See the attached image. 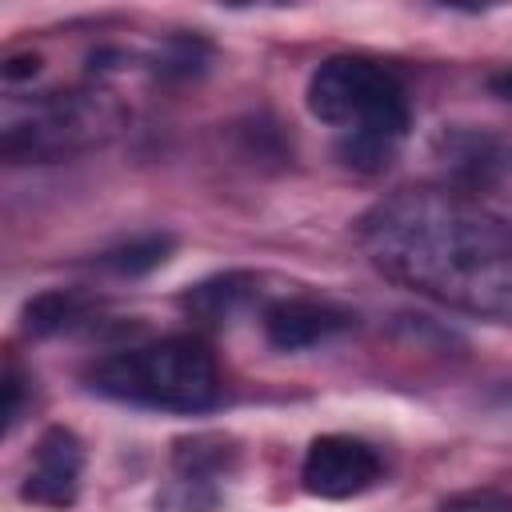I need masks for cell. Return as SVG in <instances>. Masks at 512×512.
Segmentation results:
<instances>
[{
	"label": "cell",
	"mask_w": 512,
	"mask_h": 512,
	"mask_svg": "<svg viewBox=\"0 0 512 512\" xmlns=\"http://www.w3.org/2000/svg\"><path fill=\"white\" fill-rule=\"evenodd\" d=\"M372 268L440 304L512 316V220L452 188H404L360 216Z\"/></svg>",
	"instance_id": "cell-1"
},
{
	"label": "cell",
	"mask_w": 512,
	"mask_h": 512,
	"mask_svg": "<svg viewBox=\"0 0 512 512\" xmlns=\"http://www.w3.org/2000/svg\"><path fill=\"white\" fill-rule=\"evenodd\" d=\"M88 384L112 400L164 412H204L220 400L212 352L184 336L112 352L88 372Z\"/></svg>",
	"instance_id": "cell-2"
},
{
	"label": "cell",
	"mask_w": 512,
	"mask_h": 512,
	"mask_svg": "<svg viewBox=\"0 0 512 512\" xmlns=\"http://www.w3.org/2000/svg\"><path fill=\"white\" fill-rule=\"evenodd\" d=\"M124 128V108L112 92L72 88L44 92L28 104H8L0 152L12 164L24 160H64L112 140Z\"/></svg>",
	"instance_id": "cell-3"
},
{
	"label": "cell",
	"mask_w": 512,
	"mask_h": 512,
	"mask_svg": "<svg viewBox=\"0 0 512 512\" xmlns=\"http://www.w3.org/2000/svg\"><path fill=\"white\" fill-rule=\"evenodd\" d=\"M308 112L324 124L348 128V136L396 152L408 132L404 80L368 56H332L308 80Z\"/></svg>",
	"instance_id": "cell-4"
},
{
	"label": "cell",
	"mask_w": 512,
	"mask_h": 512,
	"mask_svg": "<svg viewBox=\"0 0 512 512\" xmlns=\"http://www.w3.org/2000/svg\"><path fill=\"white\" fill-rule=\"evenodd\" d=\"M300 480L312 496L348 500V496L368 492L380 480V456L372 444H364L356 436L328 432V436H316L308 444L304 464H300Z\"/></svg>",
	"instance_id": "cell-5"
},
{
	"label": "cell",
	"mask_w": 512,
	"mask_h": 512,
	"mask_svg": "<svg viewBox=\"0 0 512 512\" xmlns=\"http://www.w3.org/2000/svg\"><path fill=\"white\" fill-rule=\"evenodd\" d=\"M80 472H84V444L76 440V432H68V428H48V432L36 440L32 472H28L24 488H20V496L32 500V504L64 508V504L76 500Z\"/></svg>",
	"instance_id": "cell-6"
},
{
	"label": "cell",
	"mask_w": 512,
	"mask_h": 512,
	"mask_svg": "<svg viewBox=\"0 0 512 512\" xmlns=\"http://www.w3.org/2000/svg\"><path fill=\"white\" fill-rule=\"evenodd\" d=\"M348 324V316L324 300H276L268 312H264V336L272 348L280 352H300V348H312L320 340H328L332 332H340Z\"/></svg>",
	"instance_id": "cell-7"
},
{
	"label": "cell",
	"mask_w": 512,
	"mask_h": 512,
	"mask_svg": "<svg viewBox=\"0 0 512 512\" xmlns=\"http://www.w3.org/2000/svg\"><path fill=\"white\" fill-rule=\"evenodd\" d=\"M252 296H256V276L252 272H220V276H208V280L192 284L180 296V308L208 320V324H220V320H232L240 308H248Z\"/></svg>",
	"instance_id": "cell-8"
},
{
	"label": "cell",
	"mask_w": 512,
	"mask_h": 512,
	"mask_svg": "<svg viewBox=\"0 0 512 512\" xmlns=\"http://www.w3.org/2000/svg\"><path fill=\"white\" fill-rule=\"evenodd\" d=\"M176 472L188 480V484H208L212 476L228 472L232 460H236V448L228 436H216V432H200V436H188L176 444Z\"/></svg>",
	"instance_id": "cell-9"
},
{
	"label": "cell",
	"mask_w": 512,
	"mask_h": 512,
	"mask_svg": "<svg viewBox=\"0 0 512 512\" xmlns=\"http://www.w3.org/2000/svg\"><path fill=\"white\" fill-rule=\"evenodd\" d=\"M84 316V300L68 288H48L24 304V332L28 336H56Z\"/></svg>",
	"instance_id": "cell-10"
},
{
	"label": "cell",
	"mask_w": 512,
	"mask_h": 512,
	"mask_svg": "<svg viewBox=\"0 0 512 512\" xmlns=\"http://www.w3.org/2000/svg\"><path fill=\"white\" fill-rule=\"evenodd\" d=\"M172 248H176V240L168 232H148V236H136V240L112 248L100 264L108 272H116V276H144V272L160 268L172 256Z\"/></svg>",
	"instance_id": "cell-11"
},
{
	"label": "cell",
	"mask_w": 512,
	"mask_h": 512,
	"mask_svg": "<svg viewBox=\"0 0 512 512\" xmlns=\"http://www.w3.org/2000/svg\"><path fill=\"white\" fill-rule=\"evenodd\" d=\"M200 52H204L200 40H172L168 52L160 56L156 72H164V76H192L200 68Z\"/></svg>",
	"instance_id": "cell-12"
},
{
	"label": "cell",
	"mask_w": 512,
	"mask_h": 512,
	"mask_svg": "<svg viewBox=\"0 0 512 512\" xmlns=\"http://www.w3.org/2000/svg\"><path fill=\"white\" fill-rule=\"evenodd\" d=\"M440 512H512V496H504V492H464V496H452Z\"/></svg>",
	"instance_id": "cell-13"
},
{
	"label": "cell",
	"mask_w": 512,
	"mask_h": 512,
	"mask_svg": "<svg viewBox=\"0 0 512 512\" xmlns=\"http://www.w3.org/2000/svg\"><path fill=\"white\" fill-rule=\"evenodd\" d=\"M20 400H24V376L16 372V364H8V368H4V428L16 424Z\"/></svg>",
	"instance_id": "cell-14"
},
{
	"label": "cell",
	"mask_w": 512,
	"mask_h": 512,
	"mask_svg": "<svg viewBox=\"0 0 512 512\" xmlns=\"http://www.w3.org/2000/svg\"><path fill=\"white\" fill-rule=\"evenodd\" d=\"M40 72V56L32 52V56H12L8 64H4V80H24V76H36Z\"/></svg>",
	"instance_id": "cell-15"
},
{
	"label": "cell",
	"mask_w": 512,
	"mask_h": 512,
	"mask_svg": "<svg viewBox=\"0 0 512 512\" xmlns=\"http://www.w3.org/2000/svg\"><path fill=\"white\" fill-rule=\"evenodd\" d=\"M488 88H492V96L512 100V64H508V68H500V72H492V76H488Z\"/></svg>",
	"instance_id": "cell-16"
}]
</instances>
